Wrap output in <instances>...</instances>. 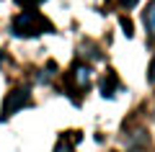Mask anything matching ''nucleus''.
<instances>
[{"mask_svg": "<svg viewBox=\"0 0 155 152\" xmlns=\"http://www.w3.org/2000/svg\"><path fill=\"white\" fill-rule=\"evenodd\" d=\"M26 106H31V93H28V88H16V90H11L5 95V101H3V119L18 114V111L26 108Z\"/></svg>", "mask_w": 155, "mask_h": 152, "instance_id": "f03ea898", "label": "nucleus"}, {"mask_svg": "<svg viewBox=\"0 0 155 152\" xmlns=\"http://www.w3.org/2000/svg\"><path fill=\"white\" fill-rule=\"evenodd\" d=\"M80 62H85V65H88L91 60H101V52H98V47H93V44H80Z\"/></svg>", "mask_w": 155, "mask_h": 152, "instance_id": "423d86ee", "label": "nucleus"}, {"mask_svg": "<svg viewBox=\"0 0 155 152\" xmlns=\"http://www.w3.org/2000/svg\"><path fill=\"white\" fill-rule=\"evenodd\" d=\"M122 26H124V34H127V36H132V23H129L127 18H122Z\"/></svg>", "mask_w": 155, "mask_h": 152, "instance_id": "9d476101", "label": "nucleus"}, {"mask_svg": "<svg viewBox=\"0 0 155 152\" xmlns=\"http://www.w3.org/2000/svg\"><path fill=\"white\" fill-rule=\"evenodd\" d=\"M11 31H13V36L31 39V36H39V34H52L54 28H52V23L47 21V18L41 16L39 11H34V8H26V11H21L16 18H13Z\"/></svg>", "mask_w": 155, "mask_h": 152, "instance_id": "f257e3e1", "label": "nucleus"}, {"mask_svg": "<svg viewBox=\"0 0 155 152\" xmlns=\"http://www.w3.org/2000/svg\"><path fill=\"white\" fill-rule=\"evenodd\" d=\"M78 142H80V131H75L72 137L65 134V137H60V142L54 144V152H72V147H75Z\"/></svg>", "mask_w": 155, "mask_h": 152, "instance_id": "39448f33", "label": "nucleus"}, {"mask_svg": "<svg viewBox=\"0 0 155 152\" xmlns=\"http://www.w3.org/2000/svg\"><path fill=\"white\" fill-rule=\"evenodd\" d=\"M116 90H119V80H116V72H106V77L101 80V95L104 98H114Z\"/></svg>", "mask_w": 155, "mask_h": 152, "instance_id": "20e7f679", "label": "nucleus"}, {"mask_svg": "<svg viewBox=\"0 0 155 152\" xmlns=\"http://www.w3.org/2000/svg\"><path fill=\"white\" fill-rule=\"evenodd\" d=\"M145 28H147L150 36H155V0L147 5V11H145Z\"/></svg>", "mask_w": 155, "mask_h": 152, "instance_id": "0eeeda50", "label": "nucleus"}, {"mask_svg": "<svg viewBox=\"0 0 155 152\" xmlns=\"http://www.w3.org/2000/svg\"><path fill=\"white\" fill-rule=\"evenodd\" d=\"M91 77H93L91 65H85V62H75V65H72L70 82L75 85V90H88V88H91Z\"/></svg>", "mask_w": 155, "mask_h": 152, "instance_id": "7ed1b4c3", "label": "nucleus"}, {"mask_svg": "<svg viewBox=\"0 0 155 152\" xmlns=\"http://www.w3.org/2000/svg\"><path fill=\"white\" fill-rule=\"evenodd\" d=\"M119 3H122L124 8H129V5H134V3H137V0H119Z\"/></svg>", "mask_w": 155, "mask_h": 152, "instance_id": "9b49d317", "label": "nucleus"}, {"mask_svg": "<svg viewBox=\"0 0 155 152\" xmlns=\"http://www.w3.org/2000/svg\"><path fill=\"white\" fill-rule=\"evenodd\" d=\"M147 82H153V85H155V57H153V62H150V70H147Z\"/></svg>", "mask_w": 155, "mask_h": 152, "instance_id": "1a4fd4ad", "label": "nucleus"}, {"mask_svg": "<svg viewBox=\"0 0 155 152\" xmlns=\"http://www.w3.org/2000/svg\"><path fill=\"white\" fill-rule=\"evenodd\" d=\"M54 72H57V65H52V62H49V65H47V70H41V75H39V82H47Z\"/></svg>", "mask_w": 155, "mask_h": 152, "instance_id": "6e6552de", "label": "nucleus"}, {"mask_svg": "<svg viewBox=\"0 0 155 152\" xmlns=\"http://www.w3.org/2000/svg\"><path fill=\"white\" fill-rule=\"evenodd\" d=\"M0 60H3V54H0Z\"/></svg>", "mask_w": 155, "mask_h": 152, "instance_id": "f8f14e48", "label": "nucleus"}]
</instances>
